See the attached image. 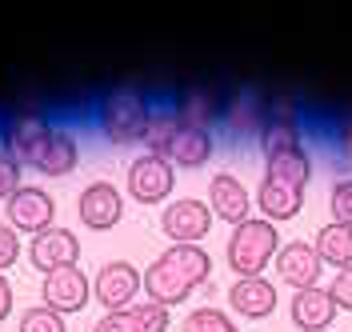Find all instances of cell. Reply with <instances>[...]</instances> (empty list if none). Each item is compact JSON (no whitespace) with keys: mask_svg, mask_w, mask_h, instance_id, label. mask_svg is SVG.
I'll return each instance as SVG.
<instances>
[{"mask_svg":"<svg viewBox=\"0 0 352 332\" xmlns=\"http://www.w3.org/2000/svg\"><path fill=\"white\" fill-rule=\"evenodd\" d=\"M264 120H268V100L256 89H236L224 100V120L236 136H261Z\"/></svg>","mask_w":352,"mask_h":332,"instance_id":"obj_17","label":"cell"},{"mask_svg":"<svg viewBox=\"0 0 352 332\" xmlns=\"http://www.w3.org/2000/svg\"><path fill=\"white\" fill-rule=\"evenodd\" d=\"M148 116H153V100L136 85H116L96 100V124L109 136V144H120V148L144 140Z\"/></svg>","mask_w":352,"mask_h":332,"instance_id":"obj_2","label":"cell"},{"mask_svg":"<svg viewBox=\"0 0 352 332\" xmlns=\"http://www.w3.org/2000/svg\"><path fill=\"white\" fill-rule=\"evenodd\" d=\"M336 300L329 296V288H305V292H292V324L300 332H332L336 320Z\"/></svg>","mask_w":352,"mask_h":332,"instance_id":"obj_16","label":"cell"},{"mask_svg":"<svg viewBox=\"0 0 352 332\" xmlns=\"http://www.w3.org/2000/svg\"><path fill=\"white\" fill-rule=\"evenodd\" d=\"M176 129H180V116L173 112V104H153V116H148V129H144V140H140V144H144L153 156L164 160Z\"/></svg>","mask_w":352,"mask_h":332,"instance_id":"obj_23","label":"cell"},{"mask_svg":"<svg viewBox=\"0 0 352 332\" xmlns=\"http://www.w3.org/2000/svg\"><path fill=\"white\" fill-rule=\"evenodd\" d=\"M16 261H21V232L8 221H0V272H8Z\"/></svg>","mask_w":352,"mask_h":332,"instance_id":"obj_28","label":"cell"},{"mask_svg":"<svg viewBox=\"0 0 352 332\" xmlns=\"http://www.w3.org/2000/svg\"><path fill=\"white\" fill-rule=\"evenodd\" d=\"M124 188H129V197L136 204H160L164 197H173L176 188V168L168 160H160V156L144 153L136 156L129 164V177H124Z\"/></svg>","mask_w":352,"mask_h":332,"instance_id":"obj_7","label":"cell"},{"mask_svg":"<svg viewBox=\"0 0 352 332\" xmlns=\"http://www.w3.org/2000/svg\"><path fill=\"white\" fill-rule=\"evenodd\" d=\"M92 332H132V324H129L124 312H104V316L92 324Z\"/></svg>","mask_w":352,"mask_h":332,"instance_id":"obj_31","label":"cell"},{"mask_svg":"<svg viewBox=\"0 0 352 332\" xmlns=\"http://www.w3.org/2000/svg\"><path fill=\"white\" fill-rule=\"evenodd\" d=\"M329 296L336 300V309H352V268H340V272L332 276Z\"/></svg>","mask_w":352,"mask_h":332,"instance_id":"obj_30","label":"cell"},{"mask_svg":"<svg viewBox=\"0 0 352 332\" xmlns=\"http://www.w3.org/2000/svg\"><path fill=\"white\" fill-rule=\"evenodd\" d=\"M252 204H261V217L264 221H292L296 212H300V204H305V192L300 188H292V184H280V180L264 177L261 188H256V197Z\"/></svg>","mask_w":352,"mask_h":332,"instance_id":"obj_19","label":"cell"},{"mask_svg":"<svg viewBox=\"0 0 352 332\" xmlns=\"http://www.w3.org/2000/svg\"><path fill=\"white\" fill-rule=\"evenodd\" d=\"M208 276H212V256L200 244H168L144 268V296L160 309H176L200 285H208Z\"/></svg>","mask_w":352,"mask_h":332,"instance_id":"obj_1","label":"cell"},{"mask_svg":"<svg viewBox=\"0 0 352 332\" xmlns=\"http://www.w3.org/2000/svg\"><path fill=\"white\" fill-rule=\"evenodd\" d=\"M76 261H80V236L72 228H60V224H52L48 232L32 236V244H28V265L44 276L56 268H72Z\"/></svg>","mask_w":352,"mask_h":332,"instance_id":"obj_10","label":"cell"},{"mask_svg":"<svg viewBox=\"0 0 352 332\" xmlns=\"http://www.w3.org/2000/svg\"><path fill=\"white\" fill-rule=\"evenodd\" d=\"M316 256H320V265H332L336 272L340 268H352V228L344 224H324L320 232H316Z\"/></svg>","mask_w":352,"mask_h":332,"instance_id":"obj_22","label":"cell"},{"mask_svg":"<svg viewBox=\"0 0 352 332\" xmlns=\"http://www.w3.org/2000/svg\"><path fill=\"white\" fill-rule=\"evenodd\" d=\"M76 217L85 228L92 232H109L120 224L124 217V197H120V188L112 184V180H92L80 188V197H76Z\"/></svg>","mask_w":352,"mask_h":332,"instance_id":"obj_9","label":"cell"},{"mask_svg":"<svg viewBox=\"0 0 352 332\" xmlns=\"http://www.w3.org/2000/svg\"><path fill=\"white\" fill-rule=\"evenodd\" d=\"M136 292H144V272L132 261H109L92 276V300H100L104 312H124L136 305Z\"/></svg>","mask_w":352,"mask_h":332,"instance_id":"obj_5","label":"cell"},{"mask_svg":"<svg viewBox=\"0 0 352 332\" xmlns=\"http://www.w3.org/2000/svg\"><path fill=\"white\" fill-rule=\"evenodd\" d=\"M340 148H344V156H352V116L340 124Z\"/></svg>","mask_w":352,"mask_h":332,"instance_id":"obj_33","label":"cell"},{"mask_svg":"<svg viewBox=\"0 0 352 332\" xmlns=\"http://www.w3.org/2000/svg\"><path fill=\"white\" fill-rule=\"evenodd\" d=\"M184 332H241L236 324H232V316L220 309H192L188 316H184Z\"/></svg>","mask_w":352,"mask_h":332,"instance_id":"obj_25","label":"cell"},{"mask_svg":"<svg viewBox=\"0 0 352 332\" xmlns=\"http://www.w3.org/2000/svg\"><path fill=\"white\" fill-rule=\"evenodd\" d=\"M173 112L180 116L184 129H200V133H212L220 120H224V100L217 89L208 85H188V89L176 96Z\"/></svg>","mask_w":352,"mask_h":332,"instance_id":"obj_12","label":"cell"},{"mask_svg":"<svg viewBox=\"0 0 352 332\" xmlns=\"http://www.w3.org/2000/svg\"><path fill=\"white\" fill-rule=\"evenodd\" d=\"M208 208H212V221H224L236 228V224H244L252 217V197L241 184V177L217 173V177L208 180Z\"/></svg>","mask_w":352,"mask_h":332,"instance_id":"obj_13","label":"cell"},{"mask_svg":"<svg viewBox=\"0 0 352 332\" xmlns=\"http://www.w3.org/2000/svg\"><path fill=\"white\" fill-rule=\"evenodd\" d=\"M264 177L280 180V184H292V188L305 192L308 180H312V160H308L305 144H300V148H285V153L264 156Z\"/></svg>","mask_w":352,"mask_h":332,"instance_id":"obj_20","label":"cell"},{"mask_svg":"<svg viewBox=\"0 0 352 332\" xmlns=\"http://www.w3.org/2000/svg\"><path fill=\"white\" fill-rule=\"evenodd\" d=\"M212 153H217L212 133H200V129H184L180 124L173 136V144H168V153H164V160L173 168H204L212 160Z\"/></svg>","mask_w":352,"mask_h":332,"instance_id":"obj_18","label":"cell"},{"mask_svg":"<svg viewBox=\"0 0 352 332\" xmlns=\"http://www.w3.org/2000/svg\"><path fill=\"white\" fill-rule=\"evenodd\" d=\"M276 252H280V232L264 217H248L244 224H236L224 244V256H228V268L236 272V280L264 276V268L276 261Z\"/></svg>","mask_w":352,"mask_h":332,"instance_id":"obj_3","label":"cell"},{"mask_svg":"<svg viewBox=\"0 0 352 332\" xmlns=\"http://www.w3.org/2000/svg\"><path fill=\"white\" fill-rule=\"evenodd\" d=\"M12 305H16V296H12V285H8V276L0 272V320H8V316H12Z\"/></svg>","mask_w":352,"mask_h":332,"instance_id":"obj_32","label":"cell"},{"mask_svg":"<svg viewBox=\"0 0 352 332\" xmlns=\"http://www.w3.org/2000/svg\"><path fill=\"white\" fill-rule=\"evenodd\" d=\"M16 332H68V324H65V316H60V312L36 305V309H24L21 312Z\"/></svg>","mask_w":352,"mask_h":332,"instance_id":"obj_26","label":"cell"},{"mask_svg":"<svg viewBox=\"0 0 352 332\" xmlns=\"http://www.w3.org/2000/svg\"><path fill=\"white\" fill-rule=\"evenodd\" d=\"M329 208H332V224H344V228H352V177L332 184Z\"/></svg>","mask_w":352,"mask_h":332,"instance_id":"obj_27","label":"cell"},{"mask_svg":"<svg viewBox=\"0 0 352 332\" xmlns=\"http://www.w3.org/2000/svg\"><path fill=\"white\" fill-rule=\"evenodd\" d=\"M276 272H280V280L288 288H296V292H305V288H316L320 280V256H316V248L308 241H292V244H280V252H276Z\"/></svg>","mask_w":352,"mask_h":332,"instance_id":"obj_14","label":"cell"},{"mask_svg":"<svg viewBox=\"0 0 352 332\" xmlns=\"http://www.w3.org/2000/svg\"><path fill=\"white\" fill-rule=\"evenodd\" d=\"M124 316H129L132 332H168V309H160V305H153V300H140V305H132V309H124Z\"/></svg>","mask_w":352,"mask_h":332,"instance_id":"obj_24","label":"cell"},{"mask_svg":"<svg viewBox=\"0 0 352 332\" xmlns=\"http://www.w3.org/2000/svg\"><path fill=\"white\" fill-rule=\"evenodd\" d=\"M56 133V124L36 109H12L0 120V148L12 156L21 168H41V156L48 140Z\"/></svg>","mask_w":352,"mask_h":332,"instance_id":"obj_4","label":"cell"},{"mask_svg":"<svg viewBox=\"0 0 352 332\" xmlns=\"http://www.w3.org/2000/svg\"><path fill=\"white\" fill-rule=\"evenodd\" d=\"M160 228H164V236L173 244H200L212 232V208H208V200L180 197L173 204H164Z\"/></svg>","mask_w":352,"mask_h":332,"instance_id":"obj_6","label":"cell"},{"mask_svg":"<svg viewBox=\"0 0 352 332\" xmlns=\"http://www.w3.org/2000/svg\"><path fill=\"white\" fill-rule=\"evenodd\" d=\"M228 309L244 320H264L276 309V285L264 280V276H244L228 288Z\"/></svg>","mask_w":352,"mask_h":332,"instance_id":"obj_15","label":"cell"},{"mask_svg":"<svg viewBox=\"0 0 352 332\" xmlns=\"http://www.w3.org/2000/svg\"><path fill=\"white\" fill-rule=\"evenodd\" d=\"M76 164H80V144H76V136L68 133V129L56 124V133H52V140H48V148H44L41 168H36V173H41V177L60 180V177H68Z\"/></svg>","mask_w":352,"mask_h":332,"instance_id":"obj_21","label":"cell"},{"mask_svg":"<svg viewBox=\"0 0 352 332\" xmlns=\"http://www.w3.org/2000/svg\"><path fill=\"white\" fill-rule=\"evenodd\" d=\"M21 173H24L21 164L0 148V200H8L16 188H21Z\"/></svg>","mask_w":352,"mask_h":332,"instance_id":"obj_29","label":"cell"},{"mask_svg":"<svg viewBox=\"0 0 352 332\" xmlns=\"http://www.w3.org/2000/svg\"><path fill=\"white\" fill-rule=\"evenodd\" d=\"M41 296H44V309L60 312V316H72V312H80L88 305V296H92V280L80 272V265L56 268V272L44 276Z\"/></svg>","mask_w":352,"mask_h":332,"instance_id":"obj_11","label":"cell"},{"mask_svg":"<svg viewBox=\"0 0 352 332\" xmlns=\"http://www.w3.org/2000/svg\"><path fill=\"white\" fill-rule=\"evenodd\" d=\"M4 212H8V224L16 228V232H32V236H41L52 228L56 221V200L44 192L41 184H21L12 197L4 200Z\"/></svg>","mask_w":352,"mask_h":332,"instance_id":"obj_8","label":"cell"}]
</instances>
